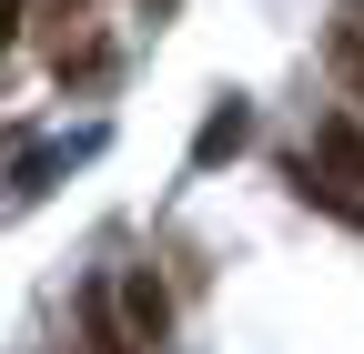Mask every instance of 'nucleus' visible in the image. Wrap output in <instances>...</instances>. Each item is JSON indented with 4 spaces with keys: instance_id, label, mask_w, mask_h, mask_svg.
<instances>
[{
    "instance_id": "1",
    "label": "nucleus",
    "mask_w": 364,
    "mask_h": 354,
    "mask_svg": "<svg viewBox=\"0 0 364 354\" xmlns=\"http://www.w3.org/2000/svg\"><path fill=\"white\" fill-rule=\"evenodd\" d=\"M294 183H304V203H314V193H364V132H354V122H324L314 152L294 162Z\"/></svg>"
},
{
    "instance_id": "2",
    "label": "nucleus",
    "mask_w": 364,
    "mask_h": 354,
    "mask_svg": "<svg viewBox=\"0 0 364 354\" xmlns=\"http://www.w3.org/2000/svg\"><path fill=\"white\" fill-rule=\"evenodd\" d=\"M71 314H81V354H152L142 334H132V314H122L112 274H102V284H81V304H71Z\"/></svg>"
},
{
    "instance_id": "3",
    "label": "nucleus",
    "mask_w": 364,
    "mask_h": 354,
    "mask_svg": "<svg viewBox=\"0 0 364 354\" xmlns=\"http://www.w3.org/2000/svg\"><path fill=\"white\" fill-rule=\"evenodd\" d=\"M112 294H122V314H132V334H142V344H162V334H172V294H162V274H152V263L112 274Z\"/></svg>"
},
{
    "instance_id": "4",
    "label": "nucleus",
    "mask_w": 364,
    "mask_h": 354,
    "mask_svg": "<svg viewBox=\"0 0 364 354\" xmlns=\"http://www.w3.org/2000/svg\"><path fill=\"white\" fill-rule=\"evenodd\" d=\"M324 71L344 81V102H364V21H354V11L324 31Z\"/></svg>"
},
{
    "instance_id": "5",
    "label": "nucleus",
    "mask_w": 364,
    "mask_h": 354,
    "mask_svg": "<svg viewBox=\"0 0 364 354\" xmlns=\"http://www.w3.org/2000/svg\"><path fill=\"white\" fill-rule=\"evenodd\" d=\"M243 142H253V112H243V102H223V112L203 122V142H193V162H223V152H243Z\"/></svg>"
},
{
    "instance_id": "6",
    "label": "nucleus",
    "mask_w": 364,
    "mask_h": 354,
    "mask_svg": "<svg viewBox=\"0 0 364 354\" xmlns=\"http://www.w3.org/2000/svg\"><path fill=\"white\" fill-rule=\"evenodd\" d=\"M344 11H354V21H364V0H344Z\"/></svg>"
},
{
    "instance_id": "7",
    "label": "nucleus",
    "mask_w": 364,
    "mask_h": 354,
    "mask_svg": "<svg viewBox=\"0 0 364 354\" xmlns=\"http://www.w3.org/2000/svg\"><path fill=\"white\" fill-rule=\"evenodd\" d=\"M71 354H81V344H71Z\"/></svg>"
}]
</instances>
